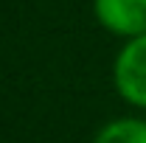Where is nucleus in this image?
Wrapping results in <instances>:
<instances>
[{
	"label": "nucleus",
	"instance_id": "obj_1",
	"mask_svg": "<svg viewBox=\"0 0 146 143\" xmlns=\"http://www.w3.org/2000/svg\"><path fill=\"white\" fill-rule=\"evenodd\" d=\"M115 87L129 104L146 107V34L121 48L115 59Z\"/></svg>",
	"mask_w": 146,
	"mask_h": 143
},
{
	"label": "nucleus",
	"instance_id": "obj_2",
	"mask_svg": "<svg viewBox=\"0 0 146 143\" xmlns=\"http://www.w3.org/2000/svg\"><path fill=\"white\" fill-rule=\"evenodd\" d=\"M96 20L115 36H135L146 34V0H93Z\"/></svg>",
	"mask_w": 146,
	"mask_h": 143
},
{
	"label": "nucleus",
	"instance_id": "obj_3",
	"mask_svg": "<svg viewBox=\"0 0 146 143\" xmlns=\"http://www.w3.org/2000/svg\"><path fill=\"white\" fill-rule=\"evenodd\" d=\"M96 143H146V121L135 118L112 121L96 135Z\"/></svg>",
	"mask_w": 146,
	"mask_h": 143
}]
</instances>
